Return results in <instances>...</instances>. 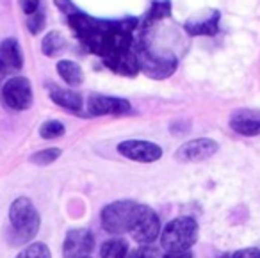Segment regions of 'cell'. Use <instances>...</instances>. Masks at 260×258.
Returning a JSON list of instances; mask_svg holds the SVG:
<instances>
[{"instance_id": "obj_1", "label": "cell", "mask_w": 260, "mask_h": 258, "mask_svg": "<svg viewBox=\"0 0 260 258\" xmlns=\"http://www.w3.org/2000/svg\"><path fill=\"white\" fill-rule=\"evenodd\" d=\"M68 22L86 50L98 55L107 68L125 77L139 73L136 48H132V33L138 25L136 18L100 20L77 11L68 16Z\"/></svg>"}, {"instance_id": "obj_2", "label": "cell", "mask_w": 260, "mask_h": 258, "mask_svg": "<svg viewBox=\"0 0 260 258\" xmlns=\"http://www.w3.org/2000/svg\"><path fill=\"white\" fill-rule=\"evenodd\" d=\"M41 217L38 208L29 198H16L9 207V242L13 246L29 244L38 235Z\"/></svg>"}, {"instance_id": "obj_3", "label": "cell", "mask_w": 260, "mask_h": 258, "mask_svg": "<svg viewBox=\"0 0 260 258\" xmlns=\"http://www.w3.org/2000/svg\"><path fill=\"white\" fill-rule=\"evenodd\" d=\"M141 205L143 203L132 200H119L105 205L100 212V224L104 232L116 237L130 233L136 219H138L139 210H141Z\"/></svg>"}, {"instance_id": "obj_4", "label": "cell", "mask_w": 260, "mask_h": 258, "mask_svg": "<svg viewBox=\"0 0 260 258\" xmlns=\"http://www.w3.org/2000/svg\"><path fill=\"white\" fill-rule=\"evenodd\" d=\"M198 222L189 215H180L170 221L160 232V247L166 253L189 251L198 240Z\"/></svg>"}, {"instance_id": "obj_5", "label": "cell", "mask_w": 260, "mask_h": 258, "mask_svg": "<svg viewBox=\"0 0 260 258\" xmlns=\"http://www.w3.org/2000/svg\"><path fill=\"white\" fill-rule=\"evenodd\" d=\"M136 57H138L139 72H143L150 79H168L177 70V57L173 54L155 52L148 41H145V38H141V41L136 47Z\"/></svg>"}, {"instance_id": "obj_6", "label": "cell", "mask_w": 260, "mask_h": 258, "mask_svg": "<svg viewBox=\"0 0 260 258\" xmlns=\"http://www.w3.org/2000/svg\"><path fill=\"white\" fill-rule=\"evenodd\" d=\"M0 100L11 111H25L32 105V86L25 77H11L2 86Z\"/></svg>"}, {"instance_id": "obj_7", "label": "cell", "mask_w": 260, "mask_h": 258, "mask_svg": "<svg viewBox=\"0 0 260 258\" xmlns=\"http://www.w3.org/2000/svg\"><path fill=\"white\" fill-rule=\"evenodd\" d=\"M130 235L141 246L155 242L160 235V219L157 212L148 205H141V210L138 214L134 226L130 230Z\"/></svg>"}, {"instance_id": "obj_8", "label": "cell", "mask_w": 260, "mask_h": 258, "mask_svg": "<svg viewBox=\"0 0 260 258\" xmlns=\"http://www.w3.org/2000/svg\"><path fill=\"white\" fill-rule=\"evenodd\" d=\"M118 153L128 160L141 162V164H152L162 157V148L152 141L143 139H126L118 144Z\"/></svg>"}, {"instance_id": "obj_9", "label": "cell", "mask_w": 260, "mask_h": 258, "mask_svg": "<svg viewBox=\"0 0 260 258\" xmlns=\"http://www.w3.org/2000/svg\"><path fill=\"white\" fill-rule=\"evenodd\" d=\"M94 247V235L87 228L68 230L62 242V258H84L89 256Z\"/></svg>"}, {"instance_id": "obj_10", "label": "cell", "mask_w": 260, "mask_h": 258, "mask_svg": "<svg viewBox=\"0 0 260 258\" xmlns=\"http://www.w3.org/2000/svg\"><path fill=\"white\" fill-rule=\"evenodd\" d=\"M217 150H219V144L214 139L198 137V139H191L182 144L175 153V157L180 162H202L216 155Z\"/></svg>"}, {"instance_id": "obj_11", "label": "cell", "mask_w": 260, "mask_h": 258, "mask_svg": "<svg viewBox=\"0 0 260 258\" xmlns=\"http://www.w3.org/2000/svg\"><path fill=\"white\" fill-rule=\"evenodd\" d=\"M132 111V105L125 98L107 96V94H91L87 98V112L91 116H121Z\"/></svg>"}, {"instance_id": "obj_12", "label": "cell", "mask_w": 260, "mask_h": 258, "mask_svg": "<svg viewBox=\"0 0 260 258\" xmlns=\"http://www.w3.org/2000/svg\"><path fill=\"white\" fill-rule=\"evenodd\" d=\"M23 68V54L15 38H6L0 43V75H15Z\"/></svg>"}, {"instance_id": "obj_13", "label": "cell", "mask_w": 260, "mask_h": 258, "mask_svg": "<svg viewBox=\"0 0 260 258\" xmlns=\"http://www.w3.org/2000/svg\"><path fill=\"white\" fill-rule=\"evenodd\" d=\"M230 126L239 136H260V114L255 111H237L232 114Z\"/></svg>"}, {"instance_id": "obj_14", "label": "cell", "mask_w": 260, "mask_h": 258, "mask_svg": "<svg viewBox=\"0 0 260 258\" xmlns=\"http://www.w3.org/2000/svg\"><path fill=\"white\" fill-rule=\"evenodd\" d=\"M50 100L70 112H80L84 107V100L80 93L59 86H50Z\"/></svg>"}, {"instance_id": "obj_15", "label": "cell", "mask_w": 260, "mask_h": 258, "mask_svg": "<svg viewBox=\"0 0 260 258\" xmlns=\"http://www.w3.org/2000/svg\"><path fill=\"white\" fill-rule=\"evenodd\" d=\"M219 11H210L203 20L185 22V30L191 36H216L219 30Z\"/></svg>"}, {"instance_id": "obj_16", "label": "cell", "mask_w": 260, "mask_h": 258, "mask_svg": "<svg viewBox=\"0 0 260 258\" xmlns=\"http://www.w3.org/2000/svg\"><path fill=\"white\" fill-rule=\"evenodd\" d=\"M55 68H57L59 77H61V79L64 80L68 86L77 87V86H80V84L84 82V72H82V68L77 64V62L68 61V59H62V61L57 62V66H55Z\"/></svg>"}, {"instance_id": "obj_17", "label": "cell", "mask_w": 260, "mask_h": 258, "mask_svg": "<svg viewBox=\"0 0 260 258\" xmlns=\"http://www.w3.org/2000/svg\"><path fill=\"white\" fill-rule=\"evenodd\" d=\"M128 256V244L121 237H112L105 240L100 247V258H126Z\"/></svg>"}, {"instance_id": "obj_18", "label": "cell", "mask_w": 260, "mask_h": 258, "mask_svg": "<svg viewBox=\"0 0 260 258\" xmlns=\"http://www.w3.org/2000/svg\"><path fill=\"white\" fill-rule=\"evenodd\" d=\"M64 47H66L64 38H62L57 30H50V33L45 36V40L41 41V50H43V54L48 55V57L57 55Z\"/></svg>"}, {"instance_id": "obj_19", "label": "cell", "mask_w": 260, "mask_h": 258, "mask_svg": "<svg viewBox=\"0 0 260 258\" xmlns=\"http://www.w3.org/2000/svg\"><path fill=\"white\" fill-rule=\"evenodd\" d=\"M15 258H52V253L47 244L32 242V244H27Z\"/></svg>"}, {"instance_id": "obj_20", "label": "cell", "mask_w": 260, "mask_h": 258, "mask_svg": "<svg viewBox=\"0 0 260 258\" xmlns=\"http://www.w3.org/2000/svg\"><path fill=\"white\" fill-rule=\"evenodd\" d=\"M170 11H171L170 0H155L152 4V8H150L148 16H146V27H150L153 22H157V20L166 18V16L170 15Z\"/></svg>"}, {"instance_id": "obj_21", "label": "cell", "mask_w": 260, "mask_h": 258, "mask_svg": "<svg viewBox=\"0 0 260 258\" xmlns=\"http://www.w3.org/2000/svg\"><path fill=\"white\" fill-rule=\"evenodd\" d=\"M66 134V128L61 121L57 119H50V121H45L43 125L40 126V136L43 139H57V137H62Z\"/></svg>"}, {"instance_id": "obj_22", "label": "cell", "mask_w": 260, "mask_h": 258, "mask_svg": "<svg viewBox=\"0 0 260 258\" xmlns=\"http://www.w3.org/2000/svg\"><path fill=\"white\" fill-rule=\"evenodd\" d=\"M62 151L59 148H47V150L36 151V153L30 157V162L36 166H48L52 162H55L59 157H61Z\"/></svg>"}, {"instance_id": "obj_23", "label": "cell", "mask_w": 260, "mask_h": 258, "mask_svg": "<svg viewBox=\"0 0 260 258\" xmlns=\"http://www.w3.org/2000/svg\"><path fill=\"white\" fill-rule=\"evenodd\" d=\"M126 258H162V254H160V251L157 247L148 244V246H141L134 251H128Z\"/></svg>"}, {"instance_id": "obj_24", "label": "cell", "mask_w": 260, "mask_h": 258, "mask_svg": "<svg viewBox=\"0 0 260 258\" xmlns=\"http://www.w3.org/2000/svg\"><path fill=\"white\" fill-rule=\"evenodd\" d=\"M45 25V13L43 9H38L36 13L29 15V22H27V27H29V33L30 34H38Z\"/></svg>"}, {"instance_id": "obj_25", "label": "cell", "mask_w": 260, "mask_h": 258, "mask_svg": "<svg viewBox=\"0 0 260 258\" xmlns=\"http://www.w3.org/2000/svg\"><path fill=\"white\" fill-rule=\"evenodd\" d=\"M221 258H260L258 247H246V249H239L234 253H226Z\"/></svg>"}, {"instance_id": "obj_26", "label": "cell", "mask_w": 260, "mask_h": 258, "mask_svg": "<svg viewBox=\"0 0 260 258\" xmlns=\"http://www.w3.org/2000/svg\"><path fill=\"white\" fill-rule=\"evenodd\" d=\"M55 2V6L59 8V11H62V13H66V15H73V13H77V8L73 6V2L72 0H54Z\"/></svg>"}, {"instance_id": "obj_27", "label": "cell", "mask_w": 260, "mask_h": 258, "mask_svg": "<svg viewBox=\"0 0 260 258\" xmlns=\"http://www.w3.org/2000/svg\"><path fill=\"white\" fill-rule=\"evenodd\" d=\"M22 9L25 15H32L40 9V0H22Z\"/></svg>"}, {"instance_id": "obj_28", "label": "cell", "mask_w": 260, "mask_h": 258, "mask_svg": "<svg viewBox=\"0 0 260 258\" xmlns=\"http://www.w3.org/2000/svg\"><path fill=\"white\" fill-rule=\"evenodd\" d=\"M162 258H194L191 253V249L189 251H175V253H166L162 254Z\"/></svg>"}, {"instance_id": "obj_29", "label": "cell", "mask_w": 260, "mask_h": 258, "mask_svg": "<svg viewBox=\"0 0 260 258\" xmlns=\"http://www.w3.org/2000/svg\"><path fill=\"white\" fill-rule=\"evenodd\" d=\"M84 258H91V256H84Z\"/></svg>"}, {"instance_id": "obj_30", "label": "cell", "mask_w": 260, "mask_h": 258, "mask_svg": "<svg viewBox=\"0 0 260 258\" xmlns=\"http://www.w3.org/2000/svg\"><path fill=\"white\" fill-rule=\"evenodd\" d=\"M0 80H2V75H0Z\"/></svg>"}]
</instances>
